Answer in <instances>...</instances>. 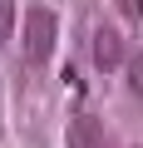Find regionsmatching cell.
<instances>
[{
  "label": "cell",
  "mask_w": 143,
  "mask_h": 148,
  "mask_svg": "<svg viewBox=\"0 0 143 148\" xmlns=\"http://www.w3.org/2000/svg\"><path fill=\"white\" fill-rule=\"evenodd\" d=\"M54 40H59V20H54V10L35 5V10L25 15V59H30V64H44V59L54 54Z\"/></svg>",
  "instance_id": "1"
},
{
  "label": "cell",
  "mask_w": 143,
  "mask_h": 148,
  "mask_svg": "<svg viewBox=\"0 0 143 148\" xmlns=\"http://www.w3.org/2000/svg\"><path fill=\"white\" fill-rule=\"evenodd\" d=\"M94 64L99 69H114V64H128V45L114 25H99L94 30Z\"/></svg>",
  "instance_id": "2"
},
{
  "label": "cell",
  "mask_w": 143,
  "mask_h": 148,
  "mask_svg": "<svg viewBox=\"0 0 143 148\" xmlns=\"http://www.w3.org/2000/svg\"><path fill=\"white\" fill-rule=\"evenodd\" d=\"M69 148H109V133L94 114H79L74 123H69Z\"/></svg>",
  "instance_id": "3"
},
{
  "label": "cell",
  "mask_w": 143,
  "mask_h": 148,
  "mask_svg": "<svg viewBox=\"0 0 143 148\" xmlns=\"http://www.w3.org/2000/svg\"><path fill=\"white\" fill-rule=\"evenodd\" d=\"M128 89L143 99V49H133V54H128Z\"/></svg>",
  "instance_id": "4"
},
{
  "label": "cell",
  "mask_w": 143,
  "mask_h": 148,
  "mask_svg": "<svg viewBox=\"0 0 143 148\" xmlns=\"http://www.w3.org/2000/svg\"><path fill=\"white\" fill-rule=\"evenodd\" d=\"M10 30H15V0H0V45L10 40Z\"/></svg>",
  "instance_id": "5"
},
{
  "label": "cell",
  "mask_w": 143,
  "mask_h": 148,
  "mask_svg": "<svg viewBox=\"0 0 143 148\" xmlns=\"http://www.w3.org/2000/svg\"><path fill=\"white\" fill-rule=\"evenodd\" d=\"M114 5H118V15H123L128 25H138V20H143V0H114Z\"/></svg>",
  "instance_id": "6"
}]
</instances>
